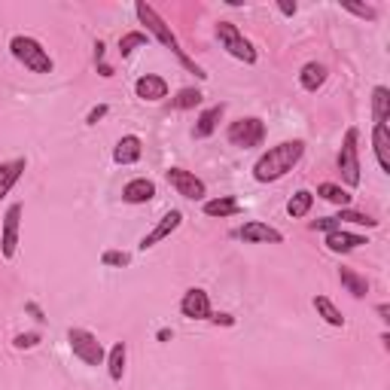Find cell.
Segmentation results:
<instances>
[{"label":"cell","mask_w":390,"mask_h":390,"mask_svg":"<svg viewBox=\"0 0 390 390\" xmlns=\"http://www.w3.org/2000/svg\"><path fill=\"white\" fill-rule=\"evenodd\" d=\"M305 156V143L302 141H284L278 147H272L263 159L254 165V177L259 183H272V180H281L284 174H290L299 159Z\"/></svg>","instance_id":"obj_1"},{"label":"cell","mask_w":390,"mask_h":390,"mask_svg":"<svg viewBox=\"0 0 390 390\" xmlns=\"http://www.w3.org/2000/svg\"><path fill=\"white\" fill-rule=\"evenodd\" d=\"M134 12H137V19H141L143 25H147V30H150V34H152V37H159V43H165L168 49H171L174 55L180 58V64L186 67V71H193L195 76H202V80H204V76H208V73L202 71V67L195 64L193 58H186V52H183V49H180V43H177V37L171 34V28L165 25V19H162V15H159L156 10H152V6H147V3H137V6H134Z\"/></svg>","instance_id":"obj_2"},{"label":"cell","mask_w":390,"mask_h":390,"mask_svg":"<svg viewBox=\"0 0 390 390\" xmlns=\"http://www.w3.org/2000/svg\"><path fill=\"white\" fill-rule=\"evenodd\" d=\"M10 52L28 67V71H34V73H52L49 52H46L43 46L34 40V37H12V40H10Z\"/></svg>","instance_id":"obj_3"},{"label":"cell","mask_w":390,"mask_h":390,"mask_svg":"<svg viewBox=\"0 0 390 390\" xmlns=\"http://www.w3.org/2000/svg\"><path fill=\"white\" fill-rule=\"evenodd\" d=\"M217 37H220L223 49H226L232 58L247 61V64H254V61H256V49H254V43H250L247 37L241 34L235 21H220V25H217Z\"/></svg>","instance_id":"obj_4"},{"label":"cell","mask_w":390,"mask_h":390,"mask_svg":"<svg viewBox=\"0 0 390 390\" xmlns=\"http://www.w3.org/2000/svg\"><path fill=\"white\" fill-rule=\"evenodd\" d=\"M229 143L232 147H244V150H250V147H259V143L265 141V125H263V119H256V116H247V119H238V122H232L229 125Z\"/></svg>","instance_id":"obj_5"},{"label":"cell","mask_w":390,"mask_h":390,"mask_svg":"<svg viewBox=\"0 0 390 390\" xmlns=\"http://www.w3.org/2000/svg\"><path fill=\"white\" fill-rule=\"evenodd\" d=\"M357 137L360 132L357 128H348L345 132V143H342L339 152V171L345 177L348 186H360V156H357Z\"/></svg>","instance_id":"obj_6"},{"label":"cell","mask_w":390,"mask_h":390,"mask_svg":"<svg viewBox=\"0 0 390 390\" xmlns=\"http://www.w3.org/2000/svg\"><path fill=\"white\" fill-rule=\"evenodd\" d=\"M67 342H71V351L80 357L86 366H101L104 363V348L101 342L95 339L89 330H71L67 333Z\"/></svg>","instance_id":"obj_7"},{"label":"cell","mask_w":390,"mask_h":390,"mask_svg":"<svg viewBox=\"0 0 390 390\" xmlns=\"http://www.w3.org/2000/svg\"><path fill=\"white\" fill-rule=\"evenodd\" d=\"M19 220H21V204H10L3 217V232H0V254L3 259L15 256V247H19Z\"/></svg>","instance_id":"obj_8"},{"label":"cell","mask_w":390,"mask_h":390,"mask_svg":"<svg viewBox=\"0 0 390 390\" xmlns=\"http://www.w3.org/2000/svg\"><path fill=\"white\" fill-rule=\"evenodd\" d=\"M180 311H183V317H189V320H211V299H208V293L204 290H186L183 293V299H180Z\"/></svg>","instance_id":"obj_9"},{"label":"cell","mask_w":390,"mask_h":390,"mask_svg":"<svg viewBox=\"0 0 390 390\" xmlns=\"http://www.w3.org/2000/svg\"><path fill=\"white\" fill-rule=\"evenodd\" d=\"M165 177H168V183H171L174 189H177V195H183V198H202L204 195V183L198 180L195 174L183 171V168H171Z\"/></svg>","instance_id":"obj_10"},{"label":"cell","mask_w":390,"mask_h":390,"mask_svg":"<svg viewBox=\"0 0 390 390\" xmlns=\"http://www.w3.org/2000/svg\"><path fill=\"white\" fill-rule=\"evenodd\" d=\"M235 235H238L241 241H247V244H269V241L281 244V241H284V235H281L278 229H272L269 223H256V220H254V223H244Z\"/></svg>","instance_id":"obj_11"},{"label":"cell","mask_w":390,"mask_h":390,"mask_svg":"<svg viewBox=\"0 0 390 390\" xmlns=\"http://www.w3.org/2000/svg\"><path fill=\"white\" fill-rule=\"evenodd\" d=\"M180 220H183V213H180V211H168L165 217L159 220V226L152 229L150 235H143V238H141V250H150V247H156L159 241H165L168 235H171L174 229L180 226Z\"/></svg>","instance_id":"obj_12"},{"label":"cell","mask_w":390,"mask_h":390,"mask_svg":"<svg viewBox=\"0 0 390 390\" xmlns=\"http://www.w3.org/2000/svg\"><path fill=\"white\" fill-rule=\"evenodd\" d=\"M134 91H137V98H143V101H162V98L168 95V82L162 80V76L147 73L134 82Z\"/></svg>","instance_id":"obj_13"},{"label":"cell","mask_w":390,"mask_h":390,"mask_svg":"<svg viewBox=\"0 0 390 390\" xmlns=\"http://www.w3.org/2000/svg\"><path fill=\"white\" fill-rule=\"evenodd\" d=\"M360 244H369L363 238V235H351L345 229H333L330 235H326V247L333 250V254H351V250H357Z\"/></svg>","instance_id":"obj_14"},{"label":"cell","mask_w":390,"mask_h":390,"mask_svg":"<svg viewBox=\"0 0 390 390\" xmlns=\"http://www.w3.org/2000/svg\"><path fill=\"white\" fill-rule=\"evenodd\" d=\"M141 152H143L141 137H137V134H125L116 143V150H113V162H116V165H134L137 159H141Z\"/></svg>","instance_id":"obj_15"},{"label":"cell","mask_w":390,"mask_h":390,"mask_svg":"<svg viewBox=\"0 0 390 390\" xmlns=\"http://www.w3.org/2000/svg\"><path fill=\"white\" fill-rule=\"evenodd\" d=\"M152 195H156V183L147 177H137L132 183H125V189H122V198H125L128 204H143V202H150Z\"/></svg>","instance_id":"obj_16"},{"label":"cell","mask_w":390,"mask_h":390,"mask_svg":"<svg viewBox=\"0 0 390 390\" xmlns=\"http://www.w3.org/2000/svg\"><path fill=\"white\" fill-rule=\"evenodd\" d=\"M226 113V104H217V107H208V110L198 116V125H195V137H211L213 132H217L220 119H223Z\"/></svg>","instance_id":"obj_17"},{"label":"cell","mask_w":390,"mask_h":390,"mask_svg":"<svg viewBox=\"0 0 390 390\" xmlns=\"http://www.w3.org/2000/svg\"><path fill=\"white\" fill-rule=\"evenodd\" d=\"M372 147H375L381 171L390 174V134H387V125H375V132H372Z\"/></svg>","instance_id":"obj_18"},{"label":"cell","mask_w":390,"mask_h":390,"mask_svg":"<svg viewBox=\"0 0 390 390\" xmlns=\"http://www.w3.org/2000/svg\"><path fill=\"white\" fill-rule=\"evenodd\" d=\"M21 171H25V159H12V162H3V165H0V198L10 193L15 183H19Z\"/></svg>","instance_id":"obj_19"},{"label":"cell","mask_w":390,"mask_h":390,"mask_svg":"<svg viewBox=\"0 0 390 390\" xmlns=\"http://www.w3.org/2000/svg\"><path fill=\"white\" fill-rule=\"evenodd\" d=\"M299 82H302L305 91H317L326 82V67L317 64V61H308V64L302 67V73H299Z\"/></svg>","instance_id":"obj_20"},{"label":"cell","mask_w":390,"mask_h":390,"mask_svg":"<svg viewBox=\"0 0 390 390\" xmlns=\"http://www.w3.org/2000/svg\"><path fill=\"white\" fill-rule=\"evenodd\" d=\"M387 116H390V89L375 86V91H372V119H375V125H384Z\"/></svg>","instance_id":"obj_21"},{"label":"cell","mask_w":390,"mask_h":390,"mask_svg":"<svg viewBox=\"0 0 390 390\" xmlns=\"http://www.w3.org/2000/svg\"><path fill=\"white\" fill-rule=\"evenodd\" d=\"M339 278H342V284L348 287V293L357 296V299H363V296L369 293V281H366L363 274H357L354 269H339Z\"/></svg>","instance_id":"obj_22"},{"label":"cell","mask_w":390,"mask_h":390,"mask_svg":"<svg viewBox=\"0 0 390 390\" xmlns=\"http://www.w3.org/2000/svg\"><path fill=\"white\" fill-rule=\"evenodd\" d=\"M204 213L208 217H235L241 213V204L235 198H213V202H204Z\"/></svg>","instance_id":"obj_23"},{"label":"cell","mask_w":390,"mask_h":390,"mask_svg":"<svg viewBox=\"0 0 390 390\" xmlns=\"http://www.w3.org/2000/svg\"><path fill=\"white\" fill-rule=\"evenodd\" d=\"M311 204H314V195H311L308 189H299V193H296V195L287 202V213H290L293 220H299V217H305V213L311 211Z\"/></svg>","instance_id":"obj_24"},{"label":"cell","mask_w":390,"mask_h":390,"mask_svg":"<svg viewBox=\"0 0 390 390\" xmlns=\"http://www.w3.org/2000/svg\"><path fill=\"white\" fill-rule=\"evenodd\" d=\"M314 308H317V314L323 317L330 326H345V317H342V311L335 308V305L326 299V296H314Z\"/></svg>","instance_id":"obj_25"},{"label":"cell","mask_w":390,"mask_h":390,"mask_svg":"<svg viewBox=\"0 0 390 390\" xmlns=\"http://www.w3.org/2000/svg\"><path fill=\"white\" fill-rule=\"evenodd\" d=\"M317 195L326 198V202H333V204H339V208H348L351 204V193L348 189H342V186H335V183H320Z\"/></svg>","instance_id":"obj_26"},{"label":"cell","mask_w":390,"mask_h":390,"mask_svg":"<svg viewBox=\"0 0 390 390\" xmlns=\"http://www.w3.org/2000/svg\"><path fill=\"white\" fill-rule=\"evenodd\" d=\"M107 369H110V378L113 381H122V372H125V345H122V342H116V345L110 348Z\"/></svg>","instance_id":"obj_27"},{"label":"cell","mask_w":390,"mask_h":390,"mask_svg":"<svg viewBox=\"0 0 390 390\" xmlns=\"http://www.w3.org/2000/svg\"><path fill=\"white\" fill-rule=\"evenodd\" d=\"M147 43H150L147 34H141V30H132V34H125V37L119 40V52H122V55H132L137 46H147Z\"/></svg>","instance_id":"obj_28"},{"label":"cell","mask_w":390,"mask_h":390,"mask_svg":"<svg viewBox=\"0 0 390 390\" xmlns=\"http://www.w3.org/2000/svg\"><path fill=\"white\" fill-rule=\"evenodd\" d=\"M195 104H202V91L198 89H180L177 98H174V107H177V110H189V107H195Z\"/></svg>","instance_id":"obj_29"},{"label":"cell","mask_w":390,"mask_h":390,"mask_svg":"<svg viewBox=\"0 0 390 390\" xmlns=\"http://www.w3.org/2000/svg\"><path fill=\"white\" fill-rule=\"evenodd\" d=\"M335 220H339V223H357V226H378V220L366 217V213H360V211H348V208H342Z\"/></svg>","instance_id":"obj_30"},{"label":"cell","mask_w":390,"mask_h":390,"mask_svg":"<svg viewBox=\"0 0 390 390\" xmlns=\"http://www.w3.org/2000/svg\"><path fill=\"white\" fill-rule=\"evenodd\" d=\"M37 342H40V333H21V335H15L12 345L19 348V351H28V348H34Z\"/></svg>","instance_id":"obj_31"},{"label":"cell","mask_w":390,"mask_h":390,"mask_svg":"<svg viewBox=\"0 0 390 390\" xmlns=\"http://www.w3.org/2000/svg\"><path fill=\"white\" fill-rule=\"evenodd\" d=\"M104 259V265H128V254H119V250H107V254L101 256Z\"/></svg>","instance_id":"obj_32"},{"label":"cell","mask_w":390,"mask_h":390,"mask_svg":"<svg viewBox=\"0 0 390 390\" xmlns=\"http://www.w3.org/2000/svg\"><path fill=\"white\" fill-rule=\"evenodd\" d=\"M104 116H107V104H98V107H91V110H89L86 122H89V125H98V122H101Z\"/></svg>","instance_id":"obj_33"},{"label":"cell","mask_w":390,"mask_h":390,"mask_svg":"<svg viewBox=\"0 0 390 390\" xmlns=\"http://www.w3.org/2000/svg\"><path fill=\"white\" fill-rule=\"evenodd\" d=\"M345 10H348V12H354V15H360V19H375V10H372V6H354V3H345Z\"/></svg>","instance_id":"obj_34"},{"label":"cell","mask_w":390,"mask_h":390,"mask_svg":"<svg viewBox=\"0 0 390 390\" xmlns=\"http://www.w3.org/2000/svg\"><path fill=\"white\" fill-rule=\"evenodd\" d=\"M342 223H339V220H335V217H326V220H317V223H311V229H330V232H333V229H339Z\"/></svg>","instance_id":"obj_35"},{"label":"cell","mask_w":390,"mask_h":390,"mask_svg":"<svg viewBox=\"0 0 390 390\" xmlns=\"http://www.w3.org/2000/svg\"><path fill=\"white\" fill-rule=\"evenodd\" d=\"M211 320H213L217 326H220V323H223V326H232V323H235V320L229 317V314H217V317H211Z\"/></svg>","instance_id":"obj_36"},{"label":"cell","mask_w":390,"mask_h":390,"mask_svg":"<svg viewBox=\"0 0 390 390\" xmlns=\"http://www.w3.org/2000/svg\"><path fill=\"white\" fill-rule=\"evenodd\" d=\"M378 317L384 320V323H390V308H387V305H378Z\"/></svg>","instance_id":"obj_37"},{"label":"cell","mask_w":390,"mask_h":390,"mask_svg":"<svg viewBox=\"0 0 390 390\" xmlns=\"http://www.w3.org/2000/svg\"><path fill=\"white\" fill-rule=\"evenodd\" d=\"M281 12H284V15H293V12H296V3H281Z\"/></svg>","instance_id":"obj_38"}]
</instances>
